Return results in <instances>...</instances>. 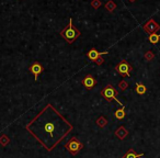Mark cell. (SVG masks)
<instances>
[{
    "label": "cell",
    "mask_w": 160,
    "mask_h": 158,
    "mask_svg": "<svg viewBox=\"0 0 160 158\" xmlns=\"http://www.w3.org/2000/svg\"><path fill=\"white\" fill-rule=\"evenodd\" d=\"M25 129L51 151L72 130V125L52 104H47Z\"/></svg>",
    "instance_id": "obj_1"
},
{
    "label": "cell",
    "mask_w": 160,
    "mask_h": 158,
    "mask_svg": "<svg viewBox=\"0 0 160 158\" xmlns=\"http://www.w3.org/2000/svg\"><path fill=\"white\" fill-rule=\"evenodd\" d=\"M60 35H62V38H64L65 40H66L67 43L72 44V43L76 41V38H79V36L81 35V32H80L79 30L73 25L72 19L70 18V20H69V23L67 24V27L65 28L62 31H60Z\"/></svg>",
    "instance_id": "obj_2"
},
{
    "label": "cell",
    "mask_w": 160,
    "mask_h": 158,
    "mask_svg": "<svg viewBox=\"0 0 160 158\" xmlns=\"http://www.w3.org/2000/svg\"><path fill=\"white\" fill-rule=\"evenodd\" d=\"M101 96H102L107 101H113L114 100V101H116L121 107H125V105H123V103L121 102L118 98H116V96H118V91L114 89V87L112 85L105 86V87L102 89V91H101Z\"/></svg>",
    "instance_id": "obj_3"
},
{
    "label": "cell",
    "mask_w": 160,
    "mask_h": 158,
    "mask_svg": "<svg viewBox=\"0 0 160 158\" xmlns=\"http://www.w3.org/2000/svg\"><path fill=\"white\" fill-rule=\"evenodd\" d=\"M65 147H66V149L70 154L76 155L78 151L81 150V149L83 148V144L81 142H79V140H78L76 137H72L66 145H65Z\"/></svg>",
    "instance_id": "obj_4"
},
{
    "label": "cell",
    "mask_w": 160,
    "mask_h": 158,
    "mask_svg": "<svg viewBox=\"0 0 160 158\" xmlns=\"http://www.w3.org/2000/svg\"><path fill=\"white\" fill-rule=\"evenodd\" d=\"M115 69L121 76H123V77H129L131 70H132V66L126 62V60H122L120 64L116 65Z\"/></svg>",
    "instance_id": "obj_5"
},
{
    "label": "cell",
    "mask_w": 160,
    "mask_h": 158,
    "mask_svg": "<svg viewBox=\"0 0 160 158\" xmlns=\"http://www.w3.org/2000/svg\"><path fill=\"white\" fill-rule=\"evenodd\" d=\"M29 70H30V73L34 75L35 81H38V76H40L41 74H42V71H43V66L38 62H35V63H33L31 66H30Z\"/></svg>",
    "instance_id": "obj_6"
},
{
    "label": "cell",
    "mask_w": 160,
    "mask_h": 158,
    "mask_svg": "<svg viewBox=\"0 0 160 158\" xmlns=\"http://www.w3.org/2000/svg\"><path fill=\"white\" fill-rule=\"evenodd\" d=\"M82 85L85 86V88H86V89H88V90L93 89V87L97 85L96 78H94L92 75H87L85 78H83Z\"/></svg>",
    "instance_id": "obj_7"
},
{
    "label": "cell",
    "mask_w": 160,
    "mask_h": 158,
    "mask_svg": "<svg viewBox=\"0 0 160 158\" xmlns=\"http://www.w3.org/2000/svg\"><path fill=\"white\" fill-rule=\"evenodd\" d=\"M159 29H160L159 24H157V23H156L152 19H151V20H149L148 22L144 25V30L146 32H148V33H150V34L151 33H156V31H158Z\"/></svg>",
    "instance_id": "obj_8"
},
{
    "label": "cell",
    "mask_w": 160,
    "mask_h": 158,
    "mask_svg": "<svg viewBox=\"0 0 160 158\" xmlns=\"http://www.w3.org/2000/svg\"><path fill=\"white\" fill-rule=\"evenodd\" d=\"M107 54H108V52H101V53H100V52H98L96 48H91L87 53V56H88V58H89L90 60H92V62H96L99 57H101V56H103V55H107Z\"/></svg>",
    "instance_id": "obj_9"
},
{
    "label": "cell",
    "mask_w": 160,
    "mask_h": 158,
    "mask_svg": "<svg viewBox=\"0 0 160 158\" xmlns=\"http://www.w3.org/2000/svg\"><path fill=\"white\" fill-rule=\"evenodd\" d=\"M125 115H126V113H125V107H121L114 113V116H115L116 120H123L125 118Z\"/></svg>",
    "instance_id": "obj_10"
},
{
    "label": "cell",
    "mask_w": 160,
    "mask_h": 158,
    "mask_svg": "<svg viewBox=\"0 0 160 158\" xmlns=\"http://www.w3.org/2000/svg\"><path fill=\"white\" fill-rule=\"evenodd\" d=\"M144 156V154H136L135 151H134V149H129L128 153L125 154L124 156H123V158H140Z\"/></svg>",
    "instance_id": "obj_11"
},
{
    "label": "cell",
    "mask_w": 160,
    "mask_h": 158,
    "mask_svg": "<svg viewBox=\"0 0 160 158\" xmlns=\"http://www.w3.org/2000/svg\"><path fill=\"white\" fill-rule=\"evenodd\" d=\"M135 90L138 94H145L147 91V88H146V86L142 85V84H136Z\"/></svg>",
    "instance_id": "obj_12"
},
{
    "label": "cell",
    "mask_w": 160,
    "mask_h": 158,
    "mask_svg": "<svg viewBox=\"0 0 160 158\" xmlns=\"http://www.w3.org/2000/svg\"><path fill=\"white\" fill-rule=\"evenodd\" d=\"M115 134H116V136L120 138V140H123V138L127 135V131L124 129V127H120V129L115 132Z\"/></svg>",
    "instance_id": "obj_13"
},
{
    "label": "cell",
    "mask_w": 160,
    "mask_h": 158,
    "mask_svg": "<svg viewBox=\"0 0 160 158\" xmlns=\"http://www.w3.org/2000/svg\"><path fill=\"white\" fill-rule=\"evenodd\" d=\"M160 40V34H157V33H151L149 35V42L152 43V44H157Z\"/></svg>",
    "instance_id": "obj_14"
},
{
    "label": "cell",
    "mask_w": 160,
    "mask_h": 158,
    "mask_svg": "<svg viewBox=\"0 0 160 158\" xmlns=\"http://www.w3.org/2000/svg\"><path fill=\"white\" fill-rule=\"evenodd\" d=\"M104 7H105V9H107L108 11L112 12V11H113V10L116 8V5L114 3V1H112V0H109V1H108V3H105Z\"/></svg>",
    "instance_id": "obj_15"
},
{
    "label": "cell",
    "mask_w": 160,
    "mask_h": 158,
    "mask_svg": "<svg viewBox=\"0 0 160 158\" xmlns=\"http://www.w3.org/2000/svg\"><path fill=\"white\" fill-rule=\"evenodd\" d=\"M97 124H98L100 127H103V126H105V125L108 124V121L105 120V119L103 118V116H100V118H99L98 120H97Z\"/></svg>",
    "instance_id": "obj_16"
},
{
    "label": "cell",
    "mask_w": 160,
    "mask_h": 158,
    "mask_svg": "<svg viewBox=\"0 0 160 158\" xmlns=\"http://www.w3.org/2000/svg\"><path fill=\"white\" fill-rule=\"evenodd\" d=\"M10 140L7 137L6 135H2V136H0V144L3 145V146H6L7 144H9Z\"/></svg>",
    "instance_id": "obj_17"
},
{
    "label": "cell",
    "mask_w": 160,
    "mask_h": 158,
    "mask_svg": "<svg viewBox=\"0 0 160 158\" xmlns=\"http://www.w3.org/2000/svg\"><path fill=\"white\" fill-rule=\"evenodd\" d=\"M91 6L94 8V9H98V8H100V6H101V1L100 0H92Z\"/></svg>",
    "instance_id": "obj_18"
},
{
    "label": "cell",
    "mask_w": 160,
    "mask_h": 158,
    "mask_svg": "<svg viewBox=\"0 0 160 158\" xmlns=\"http://www.w3.org/2000/svg\"><path fill=\"white\" fill-rule=\"evenodd\" d=\"M120 88L122 90H125L127 88V84L125 83V81H121V83H120Z\"/></svg>",
    "instance_id": "obj_19"
},
{
    "label": "cell",
    "mask_w": 160,
    "mask_h": 158,
    "mask_svg": "<svg viewBox=\"0 0 160 158\" xmlns=\"http://www.w3.org/2000/svg\"><path fill=\"white\" fill-rule=\"evenodd\" d=\"M103 62H104V59L102 58V56H101V57H99L98 59L96 60L97 65H102V64H103Z\"/></svg>",
    "instance_id": "obj_20"
},
{
    "label": "cell",
    "mask_w": 160,
    "mask_h": 158,
    "mask_svg": "<svg viewBox=\"0 0 160 158\" xmlns=\"http://www.w3.org/2000/svg\"><path fill=\"white\" fill-rule=\"evenodd\" d=\"M129 1H132V3H133V1H135V0H129Z\"/></svg>",
    "instance_id": "obj_21"
}]
</instances>
